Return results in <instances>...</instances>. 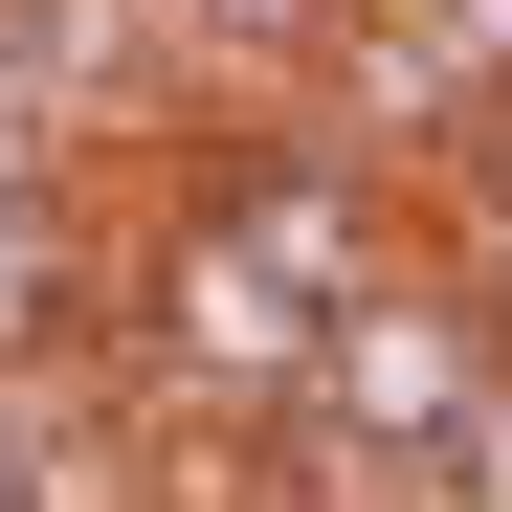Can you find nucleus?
<instances>
[{"instance_id":"1","label":"nucleus","mask_w":512,"mask_h":512,"mask_svg":"<svg viewBox=\"0 0 512 512\" xmlns=\"http://www.w3.org/2000/svg\"><path fill=\"white\" fill-rule=\"evenodd\" d=\"M490 379H512V334H490L446 268H401V290H357V312H334V357H312V423L446 490V446H468V401H490Z\"/></svg>"},{"instance_id":"2","label":"nucleus","mask_w":512,"mask_h":512,"mask_svg":"<svg viewBox=\"0 0 512 512\" xmlns=\"http://www.w3.org/2000/svg\"><path fill=\"white\" fill-rule=\"evenodd\" d=\"M223 245H245V268H290L312 312H357V290H401V223H379V179H357V156H223V201H201Z\"/></svg>"}]
</instances>
